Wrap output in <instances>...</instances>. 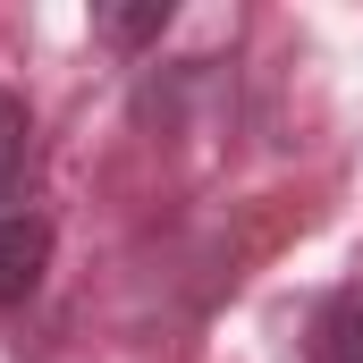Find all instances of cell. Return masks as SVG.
I'll list each match as a JSON object with an SVG mask.
<instances>
[{
	"mask_svg": "<svg viewBox=\"0 0 363 363\" xmlns=\"http://www.w3.org/2000/svg\"><path fill=\"white\" fill-rule=\"evenodd\" d=\"M43 178V135H34V110H26V93L0 85V203H26Z\"/></svg>",
	"mask_w": 363,
	"mask_h": 363,
	"instance_id": "2",
	"label": "cell"
},
{
	"mask_svg": "<svg viewBox=\"0 0 363 363\" xmlns=\"http://www.w3.org/2000/svg\"><path fill=\"white\" fill-rule=\"evenodd\" d=\"M313 347H321V363H363V279H347V287L321 304Z\"/></svg>",
	"mask_w": 363,
	"mask_h": 363,
	"instance_id": "3",
	"label": "cell"
},
{
	"mask_svg": "<svg viewBox=\"0 0 363 363\" xmlns=\"http://www.w3.org/2000/svg\"><path fill=\"white\" fill-rule=\"evenodd\" d=\"M51 271V220L43 211H0V313L26 304Z\"/></svg>",
	"mask_w": 363,
	"mask_h": 363,
	"instance_id": "1",
	"label": "cell"
},
{
	"mask_svg": "<svg viewBox=\"0 0 363 363\" xmlns=\"http://www.w3.org/2000/svg\"><path fill=\"white\" fill-rule=\"evenodd\" d=\"M169 0H144V9H93V34L110 43V51H144V43H161L169 34Z\"/></svg>",
	"mask_w": 363,
	"mask_h": 363,
	"instance_id": "4",
	"label": "cell"
}]
</instances>
